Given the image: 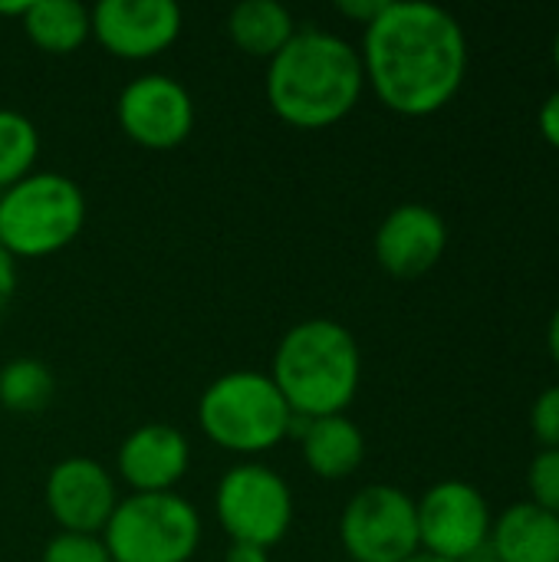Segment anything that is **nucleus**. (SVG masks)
Instances as JSON below:
<instances>
[{
  "instance_id": "obj_15",
  "label": "nucleus",
  "mask_w": 559,
  "mask_h": 562,
  "mask_svg": "<svg viewBox=\"0 0 559 562\" xmlns=\"http://www.w3.org/2000/svg\"><path fill=\"white\" fill-rule=\"evenodd\" d=\"M290 435L300 438L303 464L320 481H346L366 461V435L349 415L293 418Z\"/></svg>"
},
{
  "instance_id": "obj_22",
  "label": "nucleus",
  "mask_w": 559,
  "mask_h": 562,
  "mask_svg": "<svg viewBox=\"0 0 559 562\" xmlns=\"http://www.w3.org/2000/svg\"><path fill=\"white\" fill-rule=\"evenodd\" d=\"M40 562H112L102 537L92 533H53L40 553Z\"/></svg>"
},
{
  "instance_id": "obj_4",
  "label": "nucleus",
  "mask_w": 559,
  "mask_h": 562,
  "mask_svg": "<svg viewBox=\"0 0 559 562\" xmlns=\"http://www.w3.org/2000/svg\"><path fill=\"white\" fill-rule=\"evenodd\" d=\"M198 425L227 454L257 458L293 431V412L267 372L234 369L217 375L198 398Z\"/></svg>"
},
{
  "instance_id": "obj_6",
  "label": "nucleus",
  "mask_w": 559,
  "mask_h": 562,
  "mask_svg": "<svg viewBox=\"0 0 559 562\" xmlns=\"http://www.w3.org/2000/svg\"><path fill=\"white\" fill-rule=\"evenodd\" d=\"M112 562H191L201 547V514L181 494H128L102 530Z\"/></svg>"
},
{
  "instance_id": "obj_19",
  "label": "nucleus",
  "mask_w": 559,
  "mask_h": 562,
  "mask_svg": "<svg viewBox=\"0 0 559 562\" xmlns=\"http://www.w3.org/2000/svg\"><path fill=\"white\" fill-rule=\"evenodd\" d=\"M56 395V379L46 362L20 356L0 366V408L16 415L43 412Z\"/></svg>"
},
{
  "instance_id": "obj_25",
  "label": "nucleus",
  "mask_w": 559,
  "mask_h": 562,
  "mask_svg": "<svg viewBox=\"0 0 559 562\" xmlns=\"http://www.w3.org/2000/svg\"><path fill=\"white\" fill-rule=\"evenodd\" d=\"M537 128H540L544 142L554 145L559 151V89H554V92L544 99V105H540V112H537Z\"/></svg>"
},
{
  "instance_id": "obj_10",
  "label": "nucleus",
  "mask_w": 559,
  "mask_h": 562,
  "mask_svg": "<svg viewBox=\"0 0 559 562\" xmlns=\"http://www.w3.org/2000/svg\"><path fill=\"white\" fill-rule=\"evenodd\" d=\"M115 119L128 142L168 151L194 132V99L175 76L145 72L119 92Z\"/></svg>"
},
{
  "instance_id": "obj_9",
  "label": "nucleus",
  "mask_w": 559,
  "mask_h": 562,
  "mask_svg": "<svg viewBox=\"0 0 559 562\" xmlns=\"http://www.w3.org/2000/svg\"><path fill=\"white\" fill-rule=\"evenodd\" d=\"M418 543L422 553L438 560L468 562L488 550L494 514L488 497L468 481H438L418 501Z\"/></svg>"
},
{
  "instance_id": "obj_20",
  "label": "nucleus",
  "mask_w": 559,
  "mask_h": 562,
  "mask_svg": "<svg viewBox=\"0 0 559 562\" xmlns=\"http://www.w3.org/2000/svg\"><path fill=\"white\" fill-rule=\"evenodd\" d=\"M40 158V132L30 115L0 105V191L33 175Z\"/></svg>"
},
{
  "instance_id": "obj_8",
  "label": "nucleus",
  "mask_w": 559,
  "mask_h": 562,
  "mask_svg": "<svg viewBox=\"0 0 559 562\" xmlns=\"http://www.w3.org/2000/svg\"><path fill=\"white\" fill-rule=\"evenodd\" d=\"M339 543L353 562H405L422 553L415 497L392 484L356 491L339 514Z\"/></svg>"
},
{
  "instance_id": "obj_30",
  "label": "nucleus",
  "mask_w": 559,
  "mask_h": 562,
  "mask_svg": "<svg viewBox=\"0 0 559 562\" xmlns=\"http://www.w3.org/2000/svg\"><path fill=\"white\" fill-rule=\"evenodd\" d=\"M405 562H451V560H438V557H432V553H415L412 560Z\"/></svg>"
},
{
  "instance_id": "obj_27",
  "label": "nucleus",
  "mask_w": 559,
  "mask_h": 562,
  "mask_svg": "<svg viewBox=\"0 0 559 562\" xmlns=\"http://www.w3.org/2000/svg\"><path fill=\"white\" fill-rule=\"evenodd\" d=\"M224 562H270V550L254 547V543H231Z\"/></svg>"
},
{
  "instance_id": "obj_3",
  "label": "nucleus",
  "mask_w": 559,
  "mask_h": 562,
  "mask_svg": "<svg viewBox=\"0 0 559 562\" xmlns=\"http://www.w3.org/2000/svg\"><path fill=\"white\" fill-rule=\"evenodd\" d=\"M267 375L293 418L346 415L362 385V352L343 323L313 316L283 333Z\"/></svg>"
},
{
  "instance_id": "obj_11",
  "label": "nucleus",
  "mask_w": 559,
  "mask_h": 562,
  "mask_svg": "<svg viewBox=\"0 0 559 562\" xmlns=\"http://www.w3.org/2000/svg\"><path fill=\"white\" fill-rule=\"evenodd\" d=\"M92 40L115 59H152L178 36L185 13L175 0H99L92 10Z\"/></svg>"
},
{
  "instance_id": "obj_24",
  "label": "nucleus",
  "mask_w": 559,
  "mask_h": 562,
  "mask_svg": "<svg viewBox=\"0 0 559 562\" xmlns=\"http://www.w3.org/2000/svg\"><path fill=\"white\" fill-rule=\"evenodd\" d=\"M389 0H336V13H343L346 20L359 23L362 30L385 10Z\"/></svg>"
},
{
  "instance_id": "obj_21",
  "label": "nucleus",
  "mask_w": 559,
  "mask_h": 562,
  "mask_svg": "<svg viewBox=\"0 0 559 562\" xmlns=\"http://www.w3.org/2000/svg\"><path fill=\"white\" fill-rule=\"evenodd\" d=\"M530 504L559 517V448H540L527 468Z\"/></svg>"
},
{
  "instance_id": "obj_16",
  "label": "nucleus",
  "mask_w": 559,
  "mask_h": 562,
  "mask_svg": "<svg viewBox=\"0 0 559 562\" xmlns=\"http://www.w3.org/2000/svg\"><path fill=\"white\" fill-rule=\"evenodd\" d=\"M488 550L494 562H559V517L517 501L494 517Z\"/></svg>"
},
{
  "instance_id": "obj_12",
  "label": "nucleus",
  "mask_w": 559,
  "mask_h": 562,
  "mask_svg": "<svg viewBox=\"0 0 559 562\" xmlns=\"http://www.w3.org/2000/svg\"><path fill=\"white\" fill-rule=\"evenodd\" d=\"M119 501L109 468L96 458H63L49 468L43 484V504L66 533L102 537Z\"/></svg>"
},
{
  "instance_id": "obj_2",
  "label": "nucleus",
  "mask_w": 559,
  "mask_h": 562,
  "mask_svg": "<svg viewBox=\"0 0 559 562\" xmlns=\"http://www.w3.org/2000/svg\"><path fill=\"white\" fill-rule=\"evenodd\" d=\"M267 102L280 122L320 132L343 122L366 92L359 49L329 30L303 26L267 63Z\"/></svg>"
},
{
  "instance_id": "obj_14",
  "label": "nucleus",
  "mask_w": 559,
  "mask_h": 562,
  "mask_svg": "<svg viewBox=\"0 0 559 562\" xmlns=\"http://www.w3.org/2000/svg\"><path fill=\"white\" fill-rule=\"evenodd\" d=\"M191 468V445L168 422H145L125 435L115 454L119 477L132 494H171Z\"/></svg>"
},
{
  "instance_id": "obj_28",
  "label": "nucleus",
  "mask_w": 559,
  "mask_h": 562,
  "mask_svg": "<svg viewBox=\"0 0 559 562\" xmlns=\"http://www.w3.org/2000/svg\"><path fill=\"white\" fill-rule=\"evenodd\" d=\"M547 349H550V359L557 362L559 369V306L554 310L550 323H547Z\"/></svg>"
},
{
  "instance_id": "obj_23",
  "label": "nucleus",
  "mask_w": 559,
  "mask_h": 562,
  "mask_svg": "<svg viewBox=\"0 0 559 562\" xmlns=\"http://www.w3.org/2000/svg\"><path fill=\"white\" fill-rule=\"evenodd\" d=\"M530 431L540 448H559V382L547 385L530 405Z\"/></svg>"
},
{
  "instance_id": "obj_13",
  "label": "nucleus",
  "mask_w": 559,
  "mask_h": 562,
  "mask_svg": "<svg viewBox=\"0 0 559 562\" xmlns=\"http://www.w3.org/2000/svg\"><path fill=\"white\" fill-rule=\"evenodd\" d=\"M445 250H448V224L432 204L422 201H405L392 207L372 237V254L379 267L399 280L425 277L441 263Z\"/></svg>"
},
{
  "instance_id": "obj_17",
  "label": "nucleus",
  "mask_w": 559,
  "mask_h": 562,
  "mask_svg": "<svg viewBox=\"0 0 559 562\" xmlns=\"http://www.w3.org/2000/svg\"><path fill=\"white\" fill-rule=\"evenodd\" d=\"M297 20L287 3L280 0H244L231 7L227 13V36L231 43L254 56V59H273L297 33Z\"/></svg>"
},
{
  "instance_id": "obj_1",
  "label": "nucleus",
  "mask_w": 559,
  "mask_h": 562,
  "mask_svg": "<svg viewBox=\"0 0 559 562\" xmlns=\"http://www.w3.org/2000/svg\"><path fill=\"white\" fill-rule=\"evenodd\" d=\"M366 86L405 119H428L451 105L468 79V33L461 20L428 0H389L362 30Z\"/></svg>"
},
{
  "instance_id": "obj_29",
  "label": "nucleus",
  "mask_w": 559,
  "mask_h": 562,
  "mask_svg": "<svg viewBox=\"0 0 559 562\" xmlns=\"http://www.w3.org/2000/svg\"><path fill=\"white\" fill-rule=\"evenodd\" d=\"M30 3H33V0L0 3V16H3V20H23V16H26V10H30Z\"/></svg>"
},
{
  "instance_id": "obj_18",
  "label": "nucleus",
  "mask_w": 559,
  "mask_h": 562,
  "mask_svg": "<svg viewBox=\"0 0 559 562\" xmlns=\"http://www.w3.org/2000/svg\"><path fill=\"white\" fill-rule=\"evenodd\" d=\"M20 26L36 49L69 56L92 36V13L76 0H33Z\"/></svg>"
},
{
  "instance_id": "obj_26",
  "label": "nucleus",
  "mask_w": 559,
  "mask_h": 562,
  "mask_svg": "<svg viewBox=\"0 0 559 562\" xmlns=\"http://www.w3.org/2000/svg\"><path fill=\"white\" fill-rule=\"evenodd\" d=\"M13 293H16V260L0 247V316L7 313Z\"/></svg>"
},
{
  "instance_id": "obj_31",
  "label": "nucleus",
  "mask_w": 559,
  "mask_h": 562,
  "mask_svg": "<svg viewBox=\"0 0 559 562\" xmlns=\"http://www.w3.org/2000/svg\"><path fill=\"white\" fill-rule=\"evenodd\" d=\"M554 66H557V72H559V30H557V36H554Z\"/></svg>"
},
{
  "instance_id": "obj_5",
  "label": "nucleus",
  "mask_w": 559,
  "mask_h": 562,
  "mask_svg": "<svg viewBox=\"0 0 559 562\" xmlns=\"http://www.w3.org/2000/svg\"><path fill=\"white\" fill-rule=\"evenodd\" d=\"M86 227V194L59 171H33L0 191V247L13 260L66 250Z\"/></svg>"
},
{
  "instance_id": "obj_7",
  "label": "nucleus",
  "mask_w": 559,
  "mask_h": 562,
  "mask_svg": "<svg viewBox=\"0 0 559 562\" xmlns=\"http://www.w3.org/2000/svg\"><path fill=\"white\" fill-rule=\"evenodd\" d=\"M214 514L231 543L273 550L293 527V491L273 468L241 461L217 481Z\"/></svg>"
}]
</instances>
